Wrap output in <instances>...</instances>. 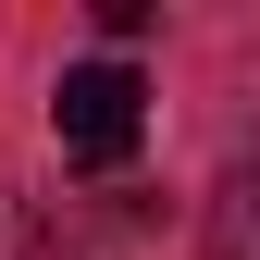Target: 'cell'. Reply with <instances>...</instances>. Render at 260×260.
Instances as JSON below:
<instances>
[{"instance_id": "obj_1", "label": "cell", "mask_w": 260, "mask_h": 260, "mask_svg": "<svg viewBox=\"0 0 260 260\" xmlns=\"http://www.w3.org/2000/svg\"><path fill=\"white\" fill-rule=\"evenodd\" d=\"M50 137H62V161H137V137H149V87L124 75V62H75L62 75V100H50Z\"/></svg>"}, {"instance_id": "obj_2", "label": "cell", "mask_w": 260, "mask_h": 260, "mask_svg": "<svg viewBox=\"0 0 260 260\" xmlns=\"http://www.w3.org/2000/svg\"><path fill=\"white\" fill-rule=\"evenodd\" d=\"M211 260H260V161L211 186Z\"/></svg>"}, {"instance_id": "obj_3", "label": "cell", "mask_w": 260, "mask_h": 260, "mask_svg": "<svg viewBox=\"0 0 260 260\" xmlns=\"http://www.w3.org/2000/svg\"><path fill=\"white\" fill-rule=\"evenodd\" d=\"M0 260H87V248L62 236V223L25 199V186H0Z\"/></svg>"}]
</instances>
